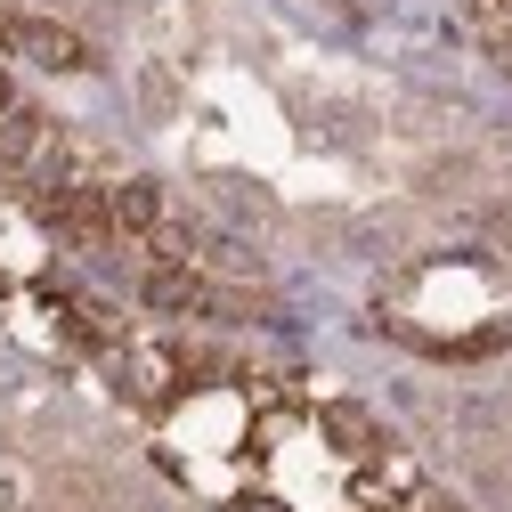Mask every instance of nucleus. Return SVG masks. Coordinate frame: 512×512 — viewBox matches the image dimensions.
<instances>
[{"label": "nucleus", "instance_id": "nucleus-1", "mask_svg": "<svg viewBox=\"0 0 512 512\" xmlns=\"http://www.w3.org/2000/svg\"><path fill=\"white\" fill-rule=\"evenodd\" d=\"M66 350L147 415L163 464L228 512H456L391 431L326 391L131 334L98 301H82Z\"/></svg>", "mask_w": 512, "mask_h": 512}, {"label": "nucleus", "instance_id": "nucleus-2", "mask_svg": "<svg viewBox=\"0 0 512 512\" xmlns=\"http://www.w3.org/2000/svg\"><path fill=\"white\" fill-rule=\"evenodd\" d=\"M472 25H480V41H488V57L512 74V0H472Z\"/></svg>", "mask_w": 512, "mask_h": 512}]
</instances>
